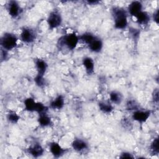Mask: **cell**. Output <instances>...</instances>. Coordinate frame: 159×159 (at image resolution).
Returning a JSON list of instances; mask_svg holds the SVG:
<instances>
[{
	"mask_svg": "<svg viewBox=\"0 0 159 159\" xmlns=\"http://www.w3.org/2000/svg\"><path fill=\"white\" fill-rule=\"evenodd\" d=\"M112 16L114 19V26L116 29H125L127 25V14L125 10L119 7L112 9Z\"/></svg>",
	"mask_w": 159,
	"mask_h": 159,
	"instance_id": "obj_1",
	"label": "cell"
},
{
	"mask_svg": "<svg viewBox=\"0 0 159 159\" xmlns=\"http://www.w3.org/2000/svg\"><path fill=\"white\" fill-rule=\"evenodd\" d=\"M16 36L11 33H6L1 39V45L6 50H11L17 45Z\"/></svg>",
	"mask_w": 159,
	"mask_h": 159,
	"instance_id": "obj_2",
	"label": "cell"
},
{
	"mask_svg": "<svg viewBox=\"0 0 159 159\" xmlns=\"http://www.w3.org/2000/svg\"><path fill=\"white\" fill-rule=\"evenodd\" d=\"M78 40V36L75 34L72 33L61 37L59 39V42L60 44H65L69 50H73L76 47Z\"/></svg>",
	"mask_w": 159,
	"mask_h": 159,
	"instance_id": "obj_3",
	"label": "cell"
},
{
	"mask_svg": "<svg viewBox=\"0 0 159 159\" xmlns=\"http://www.w3.org/2000/svg\"><path fill=\"white\" fill-rule=\"evenodd\" d=\"M62 19L60 14L56 11L52 12L47 19V22L49 25V27L52 29L57 28L60 26L61 24Z\"/></svg>",
	"mask_w": 159,
	"mask_h": 159,
	"instance_id": "obj_4",
	"label": "cell"
},
{
	"mask_svg": "<svg viewBox=\"0 0 159 159\" xmlns=\"http://www.w3.org/2000/svg\"><path fill=\"white\" fill-rule=\"evenodd\" d=\"M151 111L145 110V111H142V110H136L134 111L132 115V118L134 120L140 122V123H143L145 122L148 118L150 116Z\"/></svg>",
	"mask_w": 159,
	"mask_h": 159,
	"instance_id": "obj_5",
	"label": "cell"
},
{
	"mask_svg": "<svg viewBox=\"0 0 159 159\" xmlns=\"http://www.w3.org/2000/svg\"><path fill=\"white\" fill-rule=\"evenodd\" d=\"M21 40L25 43H31L34 42L35 39L34 32L29 28H24L22 29L20 34Z\"/></svg>",
	"mask_w": 159,
	"mask_h": 159,
	"instance_id": "obj_6",
	"label": "cell"
},
{
	"mask_svg": "<svg viewBox=\"0 0 159 159\" xmlns=\"http://www.w3.org/2000/svg\"><path fill=\"white\" fill-rule=\"evenodd\" d=\"M50 150L52 154L56 158L62 156L65 153V150L56 142H52L50 143Z\"/></svg>",
	"mask_w": 159,
	"mask_h": 159,
	"instance_id": "obj_7",
	"label": "cell"
},
{
	"mask_svg": "<svg viewBox=\"0 0 159 159\" xmlns=\"http://www.w3.org/2000/svg\"><path fill=\"white\" fill-rule=\"evenodd\" d=\"M142 5L139 1H133L129 6V12L132 16H135L137 14L142 11Z\"/></svg>",
	"mask_w": 159,
	"mask_h": 159,
	"instance_id": "obj_8",
	"label": "cell"
},
{
	"mask_svg": "<svg viewBox=\"0 0 159 159\" xmlns=\"http://www.w3.org/2000/svg\"><path fill=\"white\" fill-rule=\"evenodd\" d=\"M72 147L77 152H81L88 148V144L84 140L80 139H76L73 142Z\"/></svg>",
	"mask_w": 159,
	"mask_h": 159,
	"instance_id": "obj_9",
	"label": "cell"
},
{
	"mask_svg": "<svg viewBox=\"0 0 159 159\" xmlns=\"http://www.w3.org/2000/svg\"><path fill=\"white\" fill-rule=\"evenodd\" d=\"M8 11L11 16L16 17L20 12V7L19 4L16 1H10L8 6Z\"/></svg>",
	"mask_w": 159,
	"mask_h": 159,
	"instance_id": "obj_10",
	"label": "cell"
},
{
	"mask_svg": "<svg viewBox=\"0 0 159 159\" xmlns=\"http://www.w3.org/2000/svg\"><path fill=\"white\" fill-rule=\"evenodd\" d=\"M29 153L34 157H39L42 155L43 153V149L39 143H35L32 147H30L28 150Z\"/></svg>",
	"mask_w": 159,
	"mask_h": 159,
	"instance_id": "obj_11",
	"label": "cell"
},
{
	"mask_svg": "<svg viewBox=\"0 0 159 159\" xmlns=\"http://www.w3.org/2000/svg\"><path fill=\"white\" fill-rule=\"evenodd\" d=\"M83 64L86 68V73L88 75H91L94 72V65L93 60L89 57H86L83 60Z\"/></svg>",
	"mask_w": 159,
	"mask_h": 159,
	"instance_id": "obj_12",
	"label": "cell"
},
{
	"mask_svg": "<svg viewBox=\"0 0 159 159\" xmlns=\"http://www.w3.org/2000/svg\"><path fill=\"white\" fill-rule=\"evenodd\" d=\"M35 65L38 71L37 75L40 76H43V75L47 68V64L46 63V62L43 60L38 59L35 61Z\"/></svg>",
	"mask_w": 159,
	"mask_h": 159,
	"instance_id": "obj_13",
	"label": "cell"
},
{
	"mask_svg": "<svg viewBox=\"0 0 159 159\" xmlns=\"http://www.w3.org/2000/svg\"><path fill=\"white\" fill-rule=\"evenodd\" d=\"M89 49L94 52H99L102 48V42L100 39L96 38L89 45Z\"/></svg>",
	"mask_w": 159,
	"mask_h": 159,
	"instance_id": "obj_14",
	"label": "cell"
},
{
	"mask_svg": "<svg viewBox=\"0 0 159 159\" xmlns=\"http://www.w3.org/2000/svg\"><path fill=\"white\" fill-rule=\"evenodd\" d=\"M137 21L140 24H146L150 20V17L146 12L141 11L137 14L135 16Z\"/></svg>",
	"mask_w": 159,
	"mask_h": 159,
	"instance_id": "obj_15",
	"label": "cell"
},
{
	"mask_svg": "<svg viewBox=\"0 0 159 159\" xmlns=\"http://www.w3.org/2000/svg\"><path fill=\"white\" fill-rule=\"evenodd\" d=\"M64 105V98L61 95L57 96L50 104V106L53 109H60Z\"/></svg>",
	"mask_w": 159,
	"mask_h": 159,
	"instance_id": "obj_16",
	"label": "cell"
},
{
	"mask_svg": "<svg viewBox=\"0 0 159 159\" xmlns=\"http://www.w3.org/2000/svg\"><path fill=\"white\" fill-rule=\"evenodd\" d=\"M39 124L42 127H46L51 124L50 118L46 114V112L42 113L39 114V117L38 119Z\"/></svg>",
	"mask_w": 159,
	"mask_h": 159,
	"instance_id": "obj_17",
	"label": "cell"
},
{
	"mask_svg": "<svg viewBox=\"0 0 159 159\" xmlns=\"http://www.w3.org/2000/svg\"><path fill=\"white\" fill-rule=\"evenodd\" d=\"M122 94L116 91H113L110 93V100L115 104H120L122 101Z\"/></svg>",
	"mask_w": 159,
	"mask_h": 159,
	"instance_id": "obj_18",
	"label": "cell"
},
{
	"mask_svg": "<svg viewBox=\"0 0 159 159\" xmlns=\"http://www.w3.org/2000/svg\"><path fill=\"white\" fill-rule=\"evenodd\" d=\"M36 102L30 98L26 99L24 101V105L25 109L29 111H35V108L36 106Z\"/></svg>",
	"mask_w": 159,
	"mask_h": 159,
	"instance_id": "obj_19",
	"label": "cell"
},
{
	"mask_svg": "<svg viewBox=\"0 0 159 159\" xmlns=\"http://www.w3.org/2000/svg\"><path fill=\"white\" fill-rule=\"evenodd\" d=\"M96 37L94 36L92 34L89 32H86L81 35L80 37L81 40H82L83 42L87 43L88 45L96 39Z\"/></svg>",
	"mask_w": 159,
	"mask_h": 159,
	"instance_id": "obj_20",
	"label": "cell"
},
{
	"mask_svg": "<svg viewBox=\"0 0 159 159\" xmlns=\"http://www.w3.org/2000/svg\"><path fill=\"white\" fill-rule=\"evenodd\" d=\"M99 107L101 111L105 113H110L113 110L112 106L107 102H100L99 103Z\"/></svg>",
	"mask_w": 159,
	"mask_h": 159,
	"instance_id": "obj_21",
	"label": "cell"
},
{
	"mask_svg": "<svg viewBox=\"0 0 159 159\" xmlns=\"http://www.w3.org/2000/svg\"><path fill=\"white\" fill-rule=\"evenodd\" d=\"M7 117L9 121L13 124L17 123L20 119L19 116L14 111H9V112L7 114Z\"/></svg>",
	"mask_w": 159,
	"mask_h": 159,
	"instance_id": "obj_22",
	"label": "cell"
},
{
	"mask_svg": "<svg viewBox=\"0 0 159 159\" xmlns=\"http://www.w3.org/2000/svg\"><path fill=\"white\" fill-rule=\"evenodd\" d=\"M150 151L153 155H157L158 153V139H155L151 143Z\"/></svg>",
	"mask_w": 159,
	"mask_h": 159,
	"instance_id": "obj_23",
	"label": "cell"
},
{
	"mask_svg": "<svg viewBox=\"0 0 159 159\" xmlns=\"http://www.w3.org/2000/svg\"><path fill=\"white\" fill-rule=\"evenodd\" d=\"M47 110V107L45 106H44L42 103H41V102H37L36 103L35 111L39 113V114H42V113L46 112Z\"/></svg>",
	"mask_w": 159,
	"mask_h": 159,
	"instance_id": "obj_24",
	"label": "cell"
},
{
	"mask_svg": "<svg viewBox=\"0 0 159 159\" xmlns=\"http://www.w3.org/2000/svg\"><path fill=\"white\" fill-rule=\"evenodd\" d=\"M127 107L128 110H137L138 105L135 101H129L127 103Z\"/></svg>",
	"mask_w": 159,
	"mask_h": 159,
	"instance_id": "obj_25",
	"label": "cell"
},
{
	"mask_svg": "<svg viewBox=\"0 0 159 159\" xmlns=\"http://www.w3.org/2000/svg\"><path fill=\"white\" fill-rule=\"evenodd\" d=\"M34 80H35L36 84L39 86H42L44 84V79H43V76L37 75L36 77L35 78Z\"/></svg>",
	"mask_w": 159,
	"mask_h": 159,
	"instance_id": "obj_26",
	"label": "cell"
},
{
	"mask_svg": "<svg viewBox=\"0 0 159 159\" xmlns=\"http://www.w3.org/2000/svg\"><path fill=\"white\" fill-rule=\"evenodd\" d=\"M120 158H134L133 156L132 155V154H130V153L129 152H124L121 154V156L120 157Z\"/></svg>",
	"mask_w": 159,
	"mask_h": 159,
	"instance_id": "obj_27",
	"label": "cell"
},
{
	"mask_svg": "<svg viewBox=\"0 0 159 159\" xmlns=\"http://www.w3.org/2000/svg\"><path fill=\"white\" fill-rule=\"evenodd\" d=\"M153 98L154 101L158 102V89H156L154 91V93L153 94Z\"/></svg>",
	"mask_w": 159,
	"mask_h": 159,
	"instance_id": "obj_28",
	"label": "cell"
},
{
	"mask_svg": "<svg viewBox=\"0 0 159 159\" xmlns=\"http://www.w3.org/2000/svg\"><path fill=\"white\" fill-rule=\"evenodd\" d=\"M153 20L157 24H158V11H157L156 12L153 14Z\"/></svg>",
	"mask_w": 159,
	"mask_h": 159,
	"instance_id": "obj_29",
	"label": "cell"
},
{
	"mask_svg": "<svg viewBox=\"0 0 159 159\" xmlns=\"http://www.w3.org/2000/svg\"><path fill=\"white\" fill-rule=\"evenodd\" d=\"M88 2L89 3V4H96V3H98V1H88Z\"/></svg>",
	"mask_w": 159,
	"mask_h": 159,
	"instance_id": "obj_30",
	"label": "cell"
}]
</instances>
